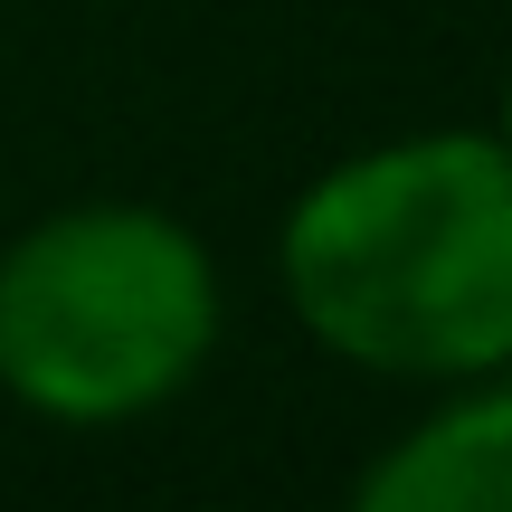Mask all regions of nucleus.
<instances>
[{
    "label": "nucleus",
    "instance_id": "nucleus-4",
    "mask_svg": "<svg viewBox=\"0 0 512 512\" xmlns=\"http://www.w3.org/2000/svg\"><path fill=\"white\" fill-rule=\"evenodd\" d=\"M494 133L512 143V67H503V95H494Z\"/></svg>",
    "mask_w": 512,
    "mask_h": 512
},
{
    "label": "nucleus",
    "instance_id": "nucleus-2",
    "mask_svg": "<svg viewBox=\"0 0 512 512\" xmlns=\"http://www.w3.org/2000/svg\"><path fill=\"white\" fill-rule=\"evenodd\" d=\"M219 256L152 200H67L0 247V389L48 427H133L209 370Z\"/></svg>",
    "mask_w": 512,
    "mask_h": 512
},
{
    "label": "nucleus",
    "instance_id": "nucleus-3",
    "mask_svg": "<svg viewBox=\"0 0 512 512\" xmlns=\"http://www.w3.org/2000/svg\"><path fill=\"white\" fill-rule=\"evenodd\" d=\"M361 512H512V361L446 380L418 427L351 475Z\"/></svg>",
    "mask_w": 512,
    "mask_h": 512
},
{
    "label": "nucleus",
    "instance_id": "nucleus-1",
    "mask_svg": "<svg viewBox=\"0 0 512 512\" xmlns=\"http://www.w3.org/2000/svg\"><path fill=\"white\" fill-rule=\"evenodd\" d=\"M285 313L361 380L446 389L512 361V143L427 124L342 152L275 219Z\"/></svg>",
    "mask_w": 512,
    "mask_h": 512
}]
</instances>
